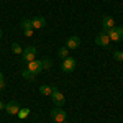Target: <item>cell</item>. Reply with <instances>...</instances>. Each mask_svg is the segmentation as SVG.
I'll return each mask as SVG.
<instances>
[{
  "label": "cell",
  "instance_id": "7a4b0ae2",
  "mask_svg": "<svg viewBox=\"0 0 123 123\" xmlns=\"http://www.w3.org/2000/svg\"><path fill=\"white\" fill-rule=\"evenodd\" d=\"M66 112L61 108V107H56V108H53L51 110V120H53V123H62L66 122Z\"/></svg>",
  "mask_w": 123,
  "mask_h": 123
},
{
  "label": "cell",
  "instance_id": "ac0fdd59",
  "mask_svg": "<svg viewBox=\"0 0 123 123\" xmlns=\"http://www.w3.org/2000/svg\"><path fill=\"white\" fill-rule=\"evenodd\" d=\"M113 57L118 61V62H123V51H118V49L113 51Z\"/></svg>",
  "mask_w": 123,
  "mask_h": 123
},
{
  "label": "cell",
  "instance_id": "277c9868",
  "mask_svg": "<svg viewBox=\"0 0 123 123\" xmlns=\"http://www.w3.org/2000/svg\"><path fill=\"white\" fill-rule=\"evenodd\" d=\"M105 33L108 35L110 41H122L123 39V28L122 26H113V28H110L108 31H105Z\"/></svg>",
  "mask_w": 123,
  "mask_h": 123
},
{
  "label": "cell",
  "instance_id": "cb8c5ba5",
  "mask_svg": "<svg viewBox=\"0 0 123 123\" xmlns=\"http://www.w3.org/2000/svg\"><path fill=\"white\" fill-rule=\"evenodd\" d=\"M62 123H69V122H67V120H66V122H62Z\"/></svg>",
  "mask_w": 123,
  "mask_h": 123
},
{
  "label": "cell",
  "instance_id": "4fadbf2b",
  "mask_svg": "<svg viewBox=\"0 0 123 123\" xmlns=\"http://www.w3.org/2000/svg\"><path fill=\"white\" fill-rule=\"evenodd\" d=\"M57 54H59L61 59H66V57H69V49H67L66 46H62L59 51H57Z\"/></svg>",
  "mask_w": 123,
  "mask_h": 123
},
{
  "label": "cell",
  "instance_id": "44dd1931",
  "mask_svg": "<svg viewBox=\"0 0 123 123\" xmlns=\"http://www.w3.org/2000/svg\"><path fill=\"white\" fill-rule=\"evenodd\" d=\"M2 89H5V80H3V74L0 72V90Z\"/></svg>",
  "mask_w": 123,
  "mask_h": 123
},
{
  "label": "cell",
  "instance_id": "5bb4252c",
  "mask_svg": "<svg viewBox=\"0 0 123 123\" xmlns=\"http://www.w3.org/2000/svg\"><path fill=\"white\" fill-rule=\"evenodd\" d=\"M21 76L25 77V79H28V80H35V74L30 72L28 69H23V71H21Z\"/></svg>",
  "mask_w": 123,
  "mask_h": 123
},
{
  "label": "cell",
  "instance_id": "6da1fadb",
  "mask_svg": "<svg viewBox=\"0 0 123 123\" xmlns=\"http://www.w3.org/2000/svg\"><path fill=\"white\" fill-rule=\"evenodd\" d=\"M36 53H38L36 46H26V48H23L21 57H23V61H25V62H31V61H35V59H36Z\"/></svg>",
  "mask_w": 123,
  "mask_h": 123
},
{
  "label": "cell",
  "instance_id": "7c38bea8",
  "mask_svg": "<svg viewBox=\"0 0 123 123\" xmlns=\"http://www.w3.org/2000/svg\"><path fill=\"white\" fill-rule=\"evenodd\" d=\"M39 94L41 95H51L53 94V87L51 85H41L39 87Z\"/></svg>",
  "mask_w": 123,
  "mask_h": 123
},
{
  "label": "cell",
  "instance_id": "ffe728a7",
  "mask_svg": "<svg viewBox=\"0 0 123 123\" xmlns=\"http://www.w3.org/2000/svg\"><path fill=\"white\" fill-rule=\"evenodd\" d=\"M23 33H25V36L31 38V36H33V33H35V30H33V28H26V30H23Z\"/></svg>",
  "mask_w": 123,
  "mask_h": 123
},
{
  "label": "cell",
  "instance_id": "9c48e42d",
  "mask_svg": "<svg viewBox=\"0 0 123 123\" xmlns=\"http://www.w3.org/2000/svg\"><path fill=\"white\" fill-rule=\"evenodd\" d=\"M46 26V20L43 18V17H35V18L31 20V28L33 30H41Z\"/></svg>",
  "mask_w": 123,
  "mask_h": 123
},
{
  "label": "cell",
  "instance_id": "8fae6325",
  "mask_svg": "<svg viewBox=\"0 0 123 123\" xmlns=\"http://www.w3.org/2000/svg\"><path fill=\"white\" fill-rule=\"evenodd\" d=\"M79 44H80V38H79V36H71L66 43V48L67 49H77Z\"/></svg>",
  "mask_w": 123,
  "mask_h": 123
},
{
  "label": "cell",
  "instance_id": "5b68a950",
  "mask_svg": "<svg viewBox=\"0 0 123 123\" xmlns=\"http://www.w3.org/2000/svg\"><path fill=\"white\" fill-rule=\"evenodd\" d=\"M51 97H53V102H54L56 107H62V105L66 104V97H64V94H62L57 87H53V94H51Z\"/></svg>",
  "mask_w": 123,
  "mask_h": 123
},
{
  "label": "cell",
  "instance_id": "52a82bcc",
  "mask_svg": "<svg viewBox=\"0 0 123 123\" xmlns=\"http://www.w3.org/2000/svg\"><path fill=\"white\" fill-rule=\"evenodd\" d=\"M20 104L18 102H8V104H5V112L8 115H18L20 112Z\"/></svg>",
  "mask_w": 123,
  "mask_h": 123
},
{
  "label": "cell",
  "instance_id": "3957f363",
  "mask_svg": "<svg viewBox=\"0 0 123 123\" xmlns=\"http://www.w3.org/2000/svg\"><path fill=\"white\" fill-rule=\"evenodd\" d=\"M77 66V61L74 57H66V59H62V62H61V71L62 72H72Z\"/></svg>",
  "mask_w": 123,
  "mask_h": 123
},
{
  "label": "cell",
  "instance_id": "30bf717a",
  "mask_svg": "<svg viewBox=\"0 0 123 123\" xmlns=\"http://www.w3.org/2000/svg\"><path fill=\"white\" fill-rule=\"evenodd\" d=\"M102 26H104V31H108L110 28H113V26H117V25H115V20L107 15V17L102 18Z\"/></svg>",
  "mask_w": 123,
  "mask_h": 123
},
{
  "label": "cell",
  "instance_id": "9a60e30c",
  "mask_svg": "<svg viewBox=\"0 0 123 123\" xmlns=\"http://www.w3.org/2000/svg\"><path fill=\"white\" fill-rule=\"evenodd\" d=\"M28 115H30V108H28V107H26V108H20V112H18V118H21V120H23V118H26Z\"/></svg>",
  "mask_w": 123,
  "mask_h": 123
},
{
  "label": "cell",
  "instance_id": "8992f818",
  "mask_svg": "<svg viewBox=\"0 0 123 123\" xmlns=\"http://www.w3.org/2000/svg\"><path fill=\"white\" fill-rule=\"evenodd\" d=\"M26 69L36 76V74H39V72L43 71V64H41V61L35 59V61H31V62H26Z\"/></svg>",
  "mask_w": 123,
  "mask_h": 123
},
{
  "label": "cell",
  "instance_id": "2e32d148",
  "mask_svg": "<svg viewBox=\"0 0 123 123\" xmlns=\"http://www.w3.org/2000/svg\"><path fill=\"white\" fill-rule=\"evenodd\" d=\"M20 26L23 30H26V28H31V20H28V18H23L21 21H20Z\"/></svg>",
  "mask_w": 123,
  "mask_h": 123
},
{
  "label": "cell",
  "instance_id": "603a6c76",
  "mask_svg": "<svg viewBox=\"0 0 123 123\" xmlns=\"http://www.w3.org/2000/svg\"><path fill=\"white\" fill-rule=\"evenodd\" d=\"M0 38H2V30H0Z\"/></svg>",
  "mask_w": 123,
  "mask_h": 123
},
{
  "label": "cell",
  "instance_id": "7402d4cb",
  "mask_svg": "<svg viewBox=\"0 0 123 123\" xmlns=\"http://www.w3.org/2000/svg\"><path fill=\"white\" fill-rule=\"evenodd\" d=\"M0 110H5V104H3L2 100H0Z\"/></svg>",
  "mask_w": 123,
  "mask_h": 123
},
{
  "label": "cell",
  "instance_id": "ba28073f",
  "mask_svg": "<svg viewBox=\"0 0 123 123\" xmlns=\"http://www.w3.org/2000/svg\"><path fill=\"white\" fill-rule=\"evenodd\" d=\"M95 44H98V46H108L110 44V38H108V35L102 31L100 35H97L95 36Z\"/></svg>",
  "mask_w": 123,
  "mask_h": 123
},
{
  "label": "cell",
  "instance_id": "e0dca14e",
  "mask_svg": "<svg viewBox=\"0 0 123 123\" xmlns=\"http://www.w3.org/2000/svg\"><path fill=\"white\" fill-rule=\"evenodd\" d=\"M12 51H13L15 54H21V53H23V48L20 46L18 43H13V44H12Z\"/></svg>",
  "mask_w": 123,
  "mask_h": 123
},
{
  "label": "cell",
  "instance_id": "d6986e66",
  "mask_svg": "<svg viewBox=\"0 0 123 123\" xmlns=\"http://www.w3.org/2000/svg\"><path fill=\"white\" fill-rule=\"evenodd\" d=\"M41 64H43V69H49V67H51V64H53V62H51V59H43V61H41Z\"/></svg>",
  "mask_w": 123,
  "mask_h": 123
}]
</instances>
